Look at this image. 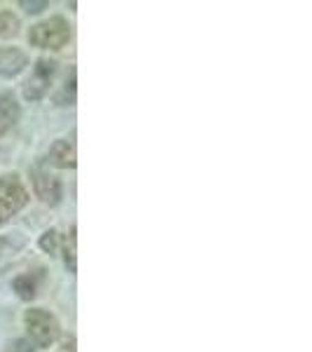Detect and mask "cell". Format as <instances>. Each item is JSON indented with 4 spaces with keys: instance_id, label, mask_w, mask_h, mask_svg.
I'll use <instances>...</instances> for the list:
<instances>
[{
    "instance_id": "obj_3",
    "label": "cell",
    "mask_w": 312,
    "mask_h": 352,
    "mask_svg": "<svg viewBox=\"0 0 312 352\" xmlns=\"http://www.w3.org/2000/svg\"><path fill=\"white\" fill-rule=\"evenodd\" d=\"M28 202V192L21 186L19 176L8 174L0 176V226L8 223L19 209H24Z\"/></svg>"
},
{
    "instance_id": "obj_2",
    "label": "cell",
    "mask_w": 312,
    "mask_h": 352,
    "mask_svg": "<svg viewBox=\"0 0 312 352\" xmlns=\"http://www.w3.org/2000/svg\"><path fill=\"white\" fill-rule=\"evenodd\" d=\"M26 331L38 348H49L56 338H59V322L52 312L43 308H31L24 315Z\"/></svg>"
},
{
    "instance_id": "obj_9",
    "label": "cell",
    "mask_w": 312,
    "mask_h": 352,
    "mask_svg": "<svg viewBox=\"0 0 312 352\" xmlns=\"http://www.w3.org/2000/svg\"><path fill=\"white\" fill-rule=\"evenodd\" d=\"M12 287H14L16 296H19L21 300H31L33 296H36V280H33L31 275H19Z\"/></svg>"
},
{
    "instance_id": "obj_4",
    "label": "cell",
    "mask_w": 312,
    "mask_h": 352,
    "mask_svg": "<svg viewBox=\"0 0 312 352\" xmlns=\"http://www.w3.org/2000/svg\"><path fill=\"white\" fill-rule=\"evenodd\" d=\"M56 73V64L49 59H38L33 66V73L24 85V99L26 101H41L45 94L49 92V85Z\"/></svg>"
},
{
    "instance_id": "obj_1",
    "label": "cell",
    "mask_w": 312,
    "mask_h": 352,
    "mask_svg": "<svg viewBox=\"0 0 312 352\" xmlns=\"http://www.w3.org/2000/svg\"><path fill=\"white\" fill-rule=\"evenodd\" d=\"M71 41V28L64 16H52L28 31V43L43 50H59Z\"/></svg>"
},
{
    "instance_id": "obj_8",
    "label": "cell",
    "mask_w": 312,
    "mask_h": 352,
    "mask_svg": "<svg viewBox=\"0 0 312 352\" xmlns=\"http://www.w3.org/2000/svg\"><path fill=\"white\" fill-rule=\"evenodd\" d=\"M19 120V104L12 94H0V136L8 132L12 124Z\"/></svg>"
},
{
    "instance_id": "obj_13",
    "label": "cell",
    "mask_w": 312,
    "mask_h": 352,
    "mask_svg": "<svg viewBox=\"0 0 312 352\" xmlns=\"http://www.w3.org/2000/svg\"><path fill=\"white\" fill-rule=\"evenodd\" d=\"M21 8H24L26 12L36 14V12H41V10L47 8V0H21Z\"/></svg>"
},
{
    "instance_id": "obj_12",
    "label": "cell",
    "mask_w": 312,
    "mask_h": 352,
    "mask_svg": "<svg viewBox=\"0 0 312 352\" xmlns=\"http://www.w3.org/2000/svg\"><path fill=\"white\" fill-rule=\"evenodd\" d=\"M61 249H64V261H66L68 270L76 272V228H71V235H68V240L64 237V244H61Z\"/></svg>"
},
{
    "instance_id": "obj_5",
    "label": "cell",
    "mask_w": 312,
    "mask_h": 352,
    "mask_svg": "<svg viewBox=\"0 0 312 352\" xmlns=\"http://www.w3.org/2000/svg\"><path fill=\"white\" fill-rule=\"evenodd\" d=\"M31 184L36 195L41 197L45 204H59L61 202V184L59 179H54L52 174L43 172V169H33L31 172Z\"/></svg>"
},
{
    "instance_id": "obj_7",
    "label": "cell",
    "mask_w": 312,
    "mask_h": 352,
    "mask_svg": "<svg viewBox=\"0 0 312 352\" xmlns=\"http://www.w3.org/2000/svg\"><path fill=\"white\" fill-rule=\"evenodd\" d=\"M47 160L49 164H54V167H59V169H73L76 167V148H73V144H68L66 139H59V141H54L52 148H49Z\"/></svg>"
},
{
    "instance_id": "obj_10",
    "label": "cell",
    "mask_w": 312,
    "mask_h": 352,
    "mask_svg": "<svg viewBox=\"0 0 312 352\" xmlns=\"http://www.w3.org/2000/svg\"><path fill=\"white\" fill-rule=\"evenodd\" d=\"M61 244H64V237L59 235V230H47L41 237V249L47 254H52V256L61 249Z\"/></svg>"
},
{
    "instance_id": "obj_6",
    "label": "cell",
    "mask_w": 312,
    "mask_h": 352,
    "mask_svg": "<svg viewBox=\"0 0 312 352\" xmlns=\"http://www.w3.org/2000/svg\"><path fill=\"white\" fill-rule=\"evenodd\" d=\"M28 66V56L16 47H0V76L12 78L19 76Z\"/></svg>"
},
{
    "instance_id": "obj_14",
    "label": "cell",
    "mask_w": 312,
    "mask_h": 352,
    "mask_svg": "<svg viewBox=\"0 0 312 352\" xmlns=\"http://www.w3.org/2000/svg\"><path fill=\"white\" fill-rule=\"evenodd\" d=\"M12 352H33V348H31V343H28V340H14Z\"/></svg>"
},
{
    "instance_id": "obj_11",
    "label": "cell",
    "mask_w": 312,
    "mask_h": 352,
    "mask_svg": "<svg viewBox=\"0 0 312 352\" xmlns=\"http://www.w3.org/2000/svg\"><path fill=\"white\" fill-rule=\"evenodd\" d=\"M19 31V19L12 12H0V38H10Z\"/></svg>"
}]
</instances>
